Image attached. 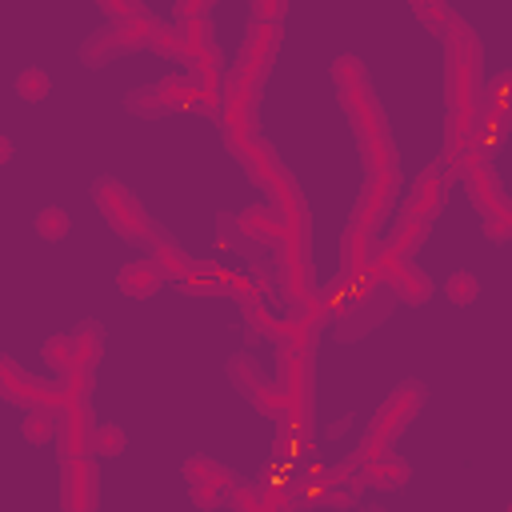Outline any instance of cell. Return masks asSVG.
Masks as SVG:
<instances>
[{
    "label": "cell",
    "instance_id": "1",
    "mask_svg": "<svg viewBox=\"0 0 512 512\" xmlns=\"http://www.w3.org/2000/svg\"><path fill=\"white\" fill-rule=\"evenodd\" d=\"M280 20H284V4L280 0H256L252 4V20H248V36L240 44V56L228 72V88H224V112L220 120H236V124H260L256 120V104H260V88L272 72L276 48H280Z\"/></svg>",
    "mask_w": 512,
    "mask_h": 512
},
{
    "label": "cell",
    "instance_id": "2",
    "mask_svg": "<svg viewBox=\"0 0 512 512\" xmlns=\"http://www.w3.org/2000/svg\"><path fill=\"white\" fill-rule=\"evenodd\" d=\"M276 396H280V432H312V384H316V368H312V352L308 344H300L288 332V320H280L276 332Z\"/></svg>",
    "mask_w": 512,
    "mask_h": 512
},
{
    "label": "cell",
    "instance_id": "3",
    "mask_svg": "<svg viewBox=\"0 0 512 512\" xmlns=\"http://www.w3.org/2000/svg\"><path fill=\"white\" fill-rule=\"evenodd\" d=\"M420 404H424V384L404 380V384H400V388H396V392L376 408V416H372V424H368L364 440L356 444L352 460H356V464H364V460H372V456L392 452V440L412 424V416L420 412Z\"/></svg>",
    "mask_w": 512,
    "mask_h": 512
},
{
    "label": "cell",
    "instance_id": "4",
    "mask_svg": "<svg viewBox=\"0 0 512 512\" xmlns=\"http://www.w3.org/2000/svg\"><path fill=\"white\" fill-rule=\"evenodd\" d=\"M332 84H336L340 108L352 120V132L356 136L388 120L384 108H380V100H376V92H372V80H368V72H364V64L356 56H340L332 64Z\"/></svg>",
    "mask_w": 512,
    "mask_h": 512
},
{
    "label": "cell",
    "instance_id": "5",
    "mask_svg": "<svg viewBox=\"0 0 512 512\" xmlns=\"http://www.w3.org/2000/svg\"><path fill=\"white\" fill-rule=\"evenodd\" d=\"M220 136H224L232 160L244 168V176H248L252 184H260V188H272V184H276V176L284 172V164H280L276 148L260 136V124L220 120Z\"/></svg>",
    "mask_w": 512,
    "mask_h": 512
},
{
    "label": "cell",
    "instance_id": "6",
    "mask_svg": "<svg viewBox=\"0 0 512 512\" xmlns=\"http://www.w3.org/2000/svg\"><path fill=\"white\" fill-rule=\"evenodd\" d=\"M92 200H96V208H100L104 224H112V232H116V236H124V240H132V244H148L152 220H148L144 204H140V200L120 184V180L100 176V180L92 184Z\"/></svg>",
    "mask_w": 512,
    "mask_h": 512
},
{
    "label": "cell",
    "instance_id": "7",
    "mask_svg": "<svg viewBox=\"0 0 512 512\" xmlns=\"http://www.w3.org/2000/svg\"><path fill=\"white\" fill-rule=\"evenodd\" d=\"M156 28H160V20H156L152 12H148V16H140V20H112L108 28L92 32V36L80 44V60H84L88 68H100V64H108V60H112V56H120V52L152 48Z\"/></svg>",
    "mask_w": 512,
    "mask_h": 512
},
{
    "label": "cell",
    "instance_id": "8",
    "mask_svg": "<svg viewBox=\"0 0 512 512\" xmlns=\"http://www.w3.org/2000/svg\"><path fill=\"white\" fill-rule=\"evenodd\" d=\"M200 104L204 100H200L196 84L184 80V76H164V80L144 84V88H136V92L124 96V108L132 116H148V120L172 116V112H200Z\"/></svg>",
    "mask_w": 512,
    "mask_h": 512
},
{
    "label": "cell",
    "instance_id": "9",
    "mask_svg": "<svg viewBox=\"0 0 512 512\" xmlns=\"http://www.w3.org/2000/svg\"><path fill=\"white\" fill-rule=\"evenodd\" d=\"M0 396H4L8 404L24 408V412H40V408L56 412V408L68 404V392H64L60 380H40V376L24 372V368H20L16 360H8V356L0 360Z\"/></svg>",
    "mask_w": 512,
    "mask_h": 512
},
{
    "label": "cell",
    "instance_id": "10",
    "mask_svg": "<svg viewBox=\"0 0 512 512\" xmlns=\"http://www.w3.org/2000/svg\"><path fill=\"white\" fill-rule=\"evenodd\" d=\"M184 480H188L192 500L200 508H208V512L212 508H224L232 500L236 484H240V476L232 468H224L220 460H212V456H188L184 460Z\"/></svg>",
    "mask_w": 512,
    "mask_h": 512
},
{
    "label": "cell",
    "instance_id": "11",
    "mask_svg": "<svg viewBox=\"0 0 512 512\" xmlns=\"http://www.w3.org/2000/svg\"><path fill=\"white\" fill-rule=\"evenodd\" d=\"M464 184H468V200H472V208L484 216V220H496L500 216V208L508 204L504 200V188H500V176H496V168H492V152H484V148H468V156H464Z\"/></svg>",
    "mask_w": 512,
    "mask_h": 512
},
{
    "label": "cell",
    "instance_id": "12",
    "mask_svg": "<svg viewBox=\"0 0 512 512\" xmlns=\"http://www.w3.org/2000/svg\"><path fill=\"white\" fill-rule=\"evenodd\" d=\"M448 184H452V176L440 168V160L428 164V168L416 176V184L404 192V204H400L396 224H432L436 212H440V204H444Z\"/></svg>",
    "mask_w": 512,
    "mask_h": 512
},
{
    "label": "cell",
    "instance_id": "13",
    "mask_svg": "<svg viewBox=\"0 0 512 512\" xmlns=\"http://www.w3.org/2000/svg\"><path fill=\"white\" fill-rule=\"evenodd\" d=\"M100 504V472L92 456L60 460V512H96Z\"/></svg>",
    "mask_w": 512,
    "mask_h": 512
},
{
    "label": "cell",
    "instance_id": "14",
    "mask_svg": "<svg viewBox=\"0 0 512 512\" xmlns=\"http://www.w3.org/2000/svg\"><path fill=\"white\" fill-rule=\"evenodd\" d=\"M228 380L236 384V392L244 396V400H252L260 412H268L272 420L280 416V396H276V380H268L264 372H260V364L248 356V352H236L232 360H228Z\"/></svg>",
    "mask_w": 512,
    "mask_h": 512
},
{
    "label": "cell",
    "instance_id": "15",
    "mask_svg": "<svg viewBox=\"0 0 512 512\" xmlns=\"http://www.w3.org/2000/svg\"><path fill=\"white\" fill-rule=\"evenodd\" d=\"M92 412L88 400H68L64 408H56V452L60 460L72 456H92Z\"/></svg>",
    "mask_w": 512,
    "mask_h": 512
},
{
    "label": "cell",
    "instance_id": "16",
    "mask_svg": "<svg viewBox=\"0 0 512 512\" xmlns=\"http://www.w3.org/2000/svg\"><path fill=\"white\" fill-rule=\"evenodd\" d=\"M412 12H416V20H424V28L448 48V44H456V40H468V36H476L448 4H436V0H412Z\"/></svg>",
    "mask_w": 512,
    "mask_h": 512
},
{
    "label": "cell",
    "instance_id": "17",
    "mask_svg": "<svg viewBox=\"0 0 512 512\" xmlns=\"http://www.w3.org/2000/svg\"><path fill=\"white\" fill-rule=\"evenodd\" d=\"M228 228H232L240 240L256 244V248H276V244H280V216H276L272 208H244L240 216L228 220Z\"/></svg>",
    "mask_w": 512,
    "mask_h": 512
},
{
    "label": "cell",
    "instance_id": "18",
    "mask_svg": "<svg viewBox=\"0 0 512 512\" xmlns=\"http://www.w3.org/2000/svg\"><path fill=\"white\" fill-rule=\"evenodd\" d=\"M144 248H148V256L156 260V268L164 272V280H172V284H180V280L192 272V264H196L192 256H184V248H180V244H176L160 224H152V232H148V244H144Z\"/></svg>",
    "mask_w": 512,
    "mask_h": 512
},
{
    "label": "cell",
    "instance_id": "19",
    "mask_svg": "<svg viewBox=\"0 0 512 512\" xmlns=\"http://www.w3.org/2000/svg\"><path fill=\"white\" fill-rule=\"evenodd\" d=\"M116 284H120V292L132 296V300H152V296L160 292V284H164V272L156 268L152 256H136V260H128V264L116 272Z\"/></svg>",
    "mask_w": 512,
    "mask_h": 512
},
{
    "label": "cell",
    "instance_id": "20",
    "mask_svg": "<svg viewBox=\"0 0 512 512\" xmlns=\"http://www.w3.org/2000/svg\"><path fill=\"white\" fill-rule=\"evenodd\" d=\"M408 476H412V468H408V460L396 456V452H384V456H372V460L360 464L364 488H404Z\"/></svg>",
    "mask_w": 512,
    "mask_h": 512
},
{
    "label": "cell",
    "instance_id": "21",
    "mask_svg": "<svg viewBox=\"0 0 512 512\" xmlns=\"http://www.w3.org/2000/svg\"><path fill=\"white\" fill-rule=\"evenodd\" d=\"M100 352H104V328H100V320H84V324L72 332V356H76L72 372L92 376L96 364H100ZM72 372H68V376H72Z\"/></svg>",
    "mask_w": 512,
    "mask_h": 512
},
{
    "label": "cell",
    "instance_id": "22",
    "mask_svg": "<svg viewBox=\"0 0 512 512\" xmlns=\"http://www.w3.org/2000/svg\"><path fill=\"white\" fill-rule=\"evenodd\" d=\"M180 292H188V296H228V268L192 264V272L180 280Z\"/></svg>",
    "mask_w": 512,
    "mask_h": 512
},
{
    "label": "cell",
    "instance_id": "23",
    "mask_svg": "<svg viewBox=\"0 0 512 512\" xmlns=\"http://www.w3.org/2000/svg\"><path fill=\"white\" fill-rule=\"evenodd\" d=\"M392 292H396V300H400V304H428V296H432L436 288H432L428 272L412 260V264H404V268L392 276Z\"/></svg>",
    "mask_w": 512,
    "mask_h": 512
},
{
    "label": "cell",
    "instance_id": "24",
    "mask_svg": "<svg viewBox=\"0 0 512 512\" xmlns=\"http://www.w3.org/2000/svg\"><path fill=\"white\" fill-rule=\"evenodd\" d=\"M152 48L160 52V56H168V60H184L188 64V56H192V36H188V28L184 24H164L160 20V28H156V36H152Z\"/></svg>",
    "mask_w": 512,
    "mask_h": 512
},
{
    "label": "cell",
    "instance_id": "25",
    "mask_svg": "<svg viewBox=\"0 0 512 512\" xmlns=\"http://www.w3.org/2000/svg\"><path fill=\"white\" fill-rule=\"evenodd\" d=\"M484 112L496 116V120H512V68L508 72H496L488 84H484Z\"/></svg>",
    "mask_w": 512,
    "mask_h": 512
},
{
    "label": "cell",
    "instance_id": "26",
    "mask_svg": "<svg viewBox=\"0 0 512 512\" xmlns=\"http://www.w3.org/2000/svg\"><path fill=\"white\" fill-rule=\"evenodd\" d=\"M228 508H232V512H268V508H272V496H268L264 484L240 480L236 492H232V500H228Z\"/></svg>",
    "mask_w": 512,
    "mask_h": 512
},
{
    "label": "cell",
    "instance_id": "27",
    "mask_svg": "<svg viewBox=\"0 0 512 512\" xmlns=\"http://www.w3.org/2000/svg\"><path fill=\"white\" fill-rule=\"evenodd\" d=\"M240 308H244V316H248V328H252L256 336H264V340H276V332H280V320H272V316H268V308L260 304V292L244 296V300H240Z\"/></svg>",
    "mask_w": 512,
    "mask_h": 512
},
{
    "label": "cell",
    "instance_id": "28",
    "mask_svg": "<svg viewBox=\"0 0 512 512\" xmlns=\"http://www.w3.org/2000/svg\"><path fill=\"white\" fill-rule=\"evenodd\" d=\"M48 88H52V80H48V72L44 68H36V64H28V68H20L16 72V96L20 100H44L48 96Z\"/></svg>",
    "mask_w": 512,
    "mask_h": 512
},
{
    "label": "cell",
    "instance_id": "29",
    "mask_svg": "<svg viewBox=\"0 0 512 512\" xmlns=\"http://www.w3.org/2000/svg\"><path fill=\"white\" fill-rule=\"evenodd\" d=\"M44 360L56 368V380H60V376H68V372H72V364H76V356H72V332H68V336H64V332L48 336V340H44Z\"/></svg>",
    "mask_w": 512,
    "mask_h": 512
},
{
    "label": "cell",
    "instance_id": "30",
    "mask_svg": "<svg viewBox=\"0 0 512 512\" xmlns=\"http://www.w3.org/2000/svg\"><path fill=\"white\" fill-rule=\"evenodd\" d=\"M68 228H72V220H68L64 208H40V212H36V236H40V240L56 244V240L68 236Z\"/></svg>",
    "mask_w": 512,
    "mask_h": 512
},
{
    "label": "cell",
    "instance_id": "31",
    "mask_svg": "<svg viewBox=\"0 0 512 512\" xmlns=\"http://www.w3.org/2000/svg\"><path fill=\"white\" fill-rule=\"evenodd\" d=\"M128 448V432L120 424H96L92 428V452L96 456H120Z\"/></svg>",
    "mask_w": 512,
    "mask_h": 512
},
{
    "label": "cell",
    "instance_id": "32",
    "mask_svg": "<svg viewBox=\"0 0 512 512\" xmlns=\"http://www.w3.org/2000/svg\"><path fill=\"white\" fill-rule=\"evenodd\" d=\"M444 296H448V304H472V300H480V280L472 276V272H452L448 280H444Z\"/></svg>",
    "mask_w": 512,
    "mask_h": 512
},
{
    "label": "cell",
    "instance_id": "33",
    "mask_svg": "<svg viewBox=\"0 0 512 512\" xmlns=\"http://www.w3.org/2000/svg\"><path fill=\"white\" fill-rule=\"evenodd\" d=\"M20 432H24V440H32V444H48V440H56V412H48V408L28 412Z\"/></svg>",
    "mask_w": 512,
    "mask_h": 512
},
{
    "label": "cell",
    "instance_id": "34",
    "mask_svg": "<svg viewBox=\"0 0 512 512\" xmlns=\"http://www.w3.org/2000/svg\"><path fill=\"white\" fill-rule=\"evenodd\" d=\"M100 12H104V16H112V20H140V16H148V8H144L140 0H128V4L100 0Z\"/></svg>",
    "mask_w": 512,
    "mask_h": 512
},
{
    "label": "cell",
    "instance_id": "35",
    "mask_svg": "<svg viewBox=\"0 0 512 512\" xmlns=\"http://www.w3.org/2000/svg\"><path fill=\"white\" fill-rule=\"evenodd\" d=\"M208 16H212V0H180V4H176V24L208 20Z\"/></svg>",
    "mask_w": 512,
    "mask_h": 512
},
{
    "label": "cell",
    "instance_id": "36",
    "mask_svg": "<svg viewBox=\"0 0 512 512\" xmlns=\"http://www.w3.org/2000/svg\"><path fill=\"white\" fill-rule=\"evenodd\" d=\"M484 232H488L492 240H508V236H512V204H504L496 220H484Z\"/></svg>",
    "mask_w": 512,
    "mask_h": 512
},
{
    "label": "cell",
    "instance_id": "37",
    "mask_svg": "<svg viewBox=\"0 0 512 512\" xmlns=\"http://www.w3.org/2000/svg\"><path fill=\"white\" fill-rule=\"evenodd\" d=\"M268 512H280V508H276V504H272V508H268Z\"/></svg>",
    "mask_w": 512,
    "mask_h": 512
}]
</instances>
